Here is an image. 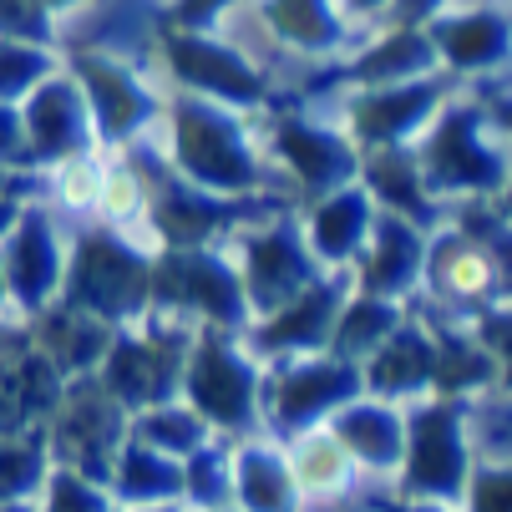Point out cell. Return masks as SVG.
<instances>
[{
	"label": "cell",
	"instance_id": "6da1fadb",
	"mask_svg": "<svg viewBox=\"0 0 512 512\" xmlns=\"http://www.w3.org/2000/svg\"><path fill=\"white\" fill-rule=\"evenodd\" d=\"M163 117H168V173L224 198L269 193V158L254 137V112H234L224 102L173 92Z\"/></svg>",
	"mask_w": 512,
	"mask_h": 512
},
{
	"label": "cell",
	"instance_id": "7a4b0ae2",
	"mask_svg": "<svg viewBox=\"0 0 512 512\" xmlns=\"http://www.w3.org/2000/svg\"><path fill=\"white\" fill-rule=\"evenodd\" d=\"M416 163L436 203H472L497 198L512 178V142L497 132L487 102L447 97L431 127L416 137Z\"/></svg>",
	"mask_w": 512,
	"mask_h": 512
},
{
	"label": "cell",
	"instance_id": "3957f363",
	"mask_svg": "<svg viewBox=\"0 0 512 512\" xmlns=\"http://www.w3.org/2000/svg\"><path fill=\"white\" fill-rule=\"evenodd\" d=\"M61 300L97 315L102 325L122 330L153 315V254L117 234L112 224L87 229L66 249V284Z\"/></svg>",
	"mask_w": 512,
	"mask_h": 512
},
{
	"label": "cell",
	"instance_id": "277c9868",
	"mask_svg": "<svg viewBox=\"0 0 512 512\" xmlns=\"http://www.w3.org/2000/svg\"><path fill=\"white\" fill-rule=\"evenodd\" d=\"M259 391H264V360L244 345L239 330H193L178 396L208 421L213 436L239 442V436L264 431Z\"/></svg>",
	"mask_w": 512,
	"mask_h": 512
},
{
	"label": "cell",
	"instance_id": "5b68a950",
	"mask_svg": "<svg viewBox=\"0 0 512 512\" xmlns=\"http://www.w3.org/2000/svg\"><path fill=\"white\" fill-rule=\"evenodd\" d=\"M153 315L188 330H239V335L254 320L239 264L218 244L153 254Z\"/></svg>",
	"mask_w": 512,
	"mask_h": 512
},
{
	"label": "cell",
	"instance_id": "8992f818",
	"mask_svg": "<svg viewBox=\"0 0 512 512\" xmlns=\"http://www.w3.org/2000/svg\"><path fill=\"white\" fill-rule=\"evenodd\" d=\"M360 365L315 350V355H289L264 365V391H259V421L264 436L289 442L300 431L325 426L350 396H360Z\"/></svg>",
	"mask_w": 512,
	"mask_h": 512
},
{
	"label": "cell",
	"instance_id": "52a82bcc",
	"mask_svg": "<svg viewBox=\"0 0 512 512\" xmlns=\"http://www.w3.org/2000/svg\"><path fill=\"white\" fill-rule=\"evenodd\" d=\"M188 340L193 330L188 325H173V320H137V325H122L97 365V381L107 386V396L132 416L142 406H158V401H173L178 386H183V360H188Z\"/></svg>",
	"mask_w": 512,
	"mask_h": 512
},
{
	"label": "cell",
	"instance_id": "ba28073f",
	"mask_svg": "<svg viewBox=\"0 0 512 512\" xmlns=\"http://www.w3.org/2000/svg\"><path fill=\"white\" fill-rule=\"evenodd\" d=\"M472 477V442H467V411L447 396H421L406 406V457L396 467L401 497L431 502H462Z\"/></svg>",
	"mask_w": 512,
	"mask_h": 512
},
{
	"label": "cell",
	"instance_id": "9c48e42d",
	"mask_svg": "<svg viewBox=\"0 0 512 512\" xmlns=\"http://www.w3.org/2000/svg\"><path fill=\"white\" fill-rule=\"evenodd\" d=\"M158 51H163V66L178 92H193V97H208V102H224L234 112H259L269 102V77L264 66L224 41L213 31H183V26H158Z\"/></svg>",
	"mask_w": 512,
	"mask_h": 512
},
{
	"label": "cell",
	"instance_id": "30bf717a",
	"mask_svg": "<svg viewBox=\"0 0 512 512\" xmlns=\"http://www.w3.org/2000/svg\"><path fill=\"white\" fill-rule=\"evenodd\" d=\"M259 148H264L269 168H279L284 183L295 188L305 203L360 178V148L350 142V132L345 127H325V122H315L305 112H274L264 122Z\"/></svg>",
	"mask_w": 512,
	"mask_h": 512
},
{
	"label": "cell",
	"instance_id": "8fae6325",
	"mask_svg": "<svg viewBox=\"0 0 512 512\" xmlns=\"http://www.w3.org/2000/svg\"><path fill=\"white\" fill-rule=\"evenodd\" d=\"M41 431H46L56 467H77V472L107 482V472L127 442V411L107 396V386L97 376H77V381H66V391L51 406V416L41 421Z\"/></svg>",
	"mask_w": 512,
	"mask_h": 512
},
{
	"label": "cell",
	"instance_id": "7c38bea8",
	"mask_svg": "<svg viewBox=\"0 0 512 512\" xmlns=\"http://www.w3.org/2000/svg\"><path fill=\"white\" fill-rule=\"evenodd\" d=\"M234 264L244 279V295L254 315H269L274 305H284L289 295H300L310 279H320V259L305 244L300 218H249V224L234 229Z\"/></svg>",
	"mask_w": 512,
	"mask_h": 512
},
{
	"label": "cell",
	"instance_id": "4fadbf2b",
	"mask_svg": "<svg viewBox=\"0 0 512 512\" xmlns=\"http://www.w3.org/2000/svg\"><path fill=\"white\" fill-rule=\"evenodd\" d=\"M66 71L77 77V87L87 97L97 148H132L163 117V92L132 61H117L107 51H77L66 61Z\"/></svg>",
	"mask_w": 512,
	"mask_h": 512
},
{
	"label": "cell",
	"instance_id": "5bb4252c",
	"mask_svg": "<svg viewBox=\"0 0 512 512\" xmlns=\"http://www.w3.org/2000/svg\"><path fill=\"white\" fill-rule=\"evenodd\" d=\"M457 77L431 71V77L411 82H381V87H355L345 97V132L360 153L371 148H416V137L431 127V117L442 112L452 97Z\"/></svg>",
	"mask_w": 512,
	"mask_h": 512
},
{
	"label": "cell",
	"instance_id": "9a60e30c",
	"mask_svg": "<svg viewBox=\"0 0 512 512\" xmlns=\"http://www.w3.org/2000/svg\"><path fill=\"white\" fill-rule=\"evenodd\" d=\"M355 289L350 269H325L320 279H310L300 295H289L284 305H274L269 315H254L244 330V345L269 365V360H289V355H315L330 350V330L335 315L345 305V295Z\"/></svg>",
	"mask_w": 512,
	"mask_h": 512
},
{
	"label": "cell",
	"instance_id": "2e32d148",
	"mask_svg": "<svg viewBox=\"0 0 512 512\" xmlns=\"http://www.w3.org/2000/svg\"><path fill=\"white\" fill-rule=\"evenodd\" d=\"M66 239L56 229V218L31 198L21 208V218L11 224V234L0 239V264H6V289H11V305L21 320H31L36 310L61 300V284H66Z\"/></svg>",
	"mask_w": 512,
	"mask_h": 512
},
{
	"label": "cell",
	"instance_id": "e0dca14e",
	"mask_svg": "<svg viewBox=\"0 0 512 512\" xmlns=\"http://www.w3.org/2000/svg\"><path fill=\"white\" fill-rule=\"evenodd\" d=\"M254 203L259 198L203 193V188L183 183L178 173H168L163 183H153L148 224L158 229L163 249H203V244H218V239H234V229L254 218Z\"/></svg>",
	"mask_w": 512,
	"mask_h": 512
},
{
	"label": "cell",
	"instance_id": "ac0fdd59",
	"mask_svg": "<svg viewBox=\"0 0 512 512\" xmlns=\"http://www.w3.org/2000/svg\"><path fill=\"white\" fill-rule=\"evenodd\" d=\"M26 117V137H31V158L36 168H61V163H77L97 153V127L87 112V97L77 87V77L61 66L51 77L21 102Z\"/></svg>",
	"mask_w": 512,
	"mask_h": 512
},
{
	"label": "cell",
	"instance_id": "d6986e66",
	"mask_svg": "<svg viewBox=\"0 0 512 512\" xmlns=\"http://www.w3.org/2000/svg\"><path fill=\"white\" fill-rule=\"evenodd\" d=\"M436 61L447 77L472 82V77H497L502 66H512V16L492 11V6H462V11H442L436 21H426Z\"/></svg>",
	"mask_w": 512,
	"mask_h": 512
},
{
	"label": "cell",
	"instance_id": "ffe728a7",
	"mask_svg": "<svg viewBox=\"0 0 512 512\" xmlns=\"http://www.w3.org/2000/svg\"><path fill=\"white\" fill-rule=\"evenodd\" d=\"M421 284L431 289V300L442 310H452V315H477V310L502 300V284H497L492 259L462 229H431Z\"/></svg>",
	"mask_w": 512,
	"mask_h": 512
},
{
	"label": "cell",
	"instance_id": "44dd1931",
	"mask_svg": "<svg viewBox=\"0 0 512 512\" xmlns=\"http://www.w3.org/2000/svg\"><path fill=\"white\" fill-rule=\"evenodd\" d=\"M431 381H436V330H431V320H401L360 360L365 396H381V401H396V406L431 396Z\"/></svg>",
	"mask_w": 512,
	"mask_h": 512
},
{
	"label": "cell",
	"instance_id": "7402d4cb",
	"mask_svg": "<svg viewBox=\"0 0 512 512\" xmlns=\"http://www.w3.org/2000/svg\"><path fill=\"white\" fill-rule=\"evenodd\" d=\"M325 431L340 442V452L355 462V472H376V477H396L401 457H406V406L381 401V396H350Z\"/></svg>",
	"mask_w": 512,
	"mask_h": 512
},
{
	"label": "cell",
	"instance_id": "603a6c76",
	"mask_svg": "<svg viewBox=\"0 0 512 512\" xmlns=\"http://www.w3.org/2000/svg\"><path fill=\"white\" fill-rule=\"evenodd\" d=\"M426 239H431V229L411 224L401 213H381L371 239L360 249V259L350 264L355 289L386 295V300H406L421 284V269H426Z\"/></svg>",
	"mask_w": 512,
	"mask_h": 512
},
{
	"label": "cell",
	"instance_id": "cb8c5ba5",
	"mask_svg": "<svg viewBox=\"0 0 512 512\" xmlns=\"http://www.w3.org/2000/svg\"><path fill=\"white\" fill-rule=\"evenodd\" d=\"M376 218H381L376 198L365 193V183L355 178V183H345V188H335V193L310 198L300 229H305V244H310V254L320 259V269H350V264L360 259L365 239H371Z\"/></svg>",
	"mask_w": 512,
	"mask_h": 512
},
{
	"label": "cell",
	"instance_id": "d4e9b609",
	"mask_svg": "<svg viewBox=\"0 0 512 512\" xmlns=\"http://www.w3.org/2000/svg\"><path fill=\"white\" fill-rule=\"evenodd\" d=\"M229 472H234V507L239 512H300L305 492L295 482V467L284 457V442L254 431L229 442Z\"/></svg>",
	"mask_w": 512,
	"mask_h": 512
},
{
	"label": "cell",
	"instance_id": "484cf974",
	"mask_svg": "<svg viewBox=\"0 0 512 512\" xmlns=\"http://www.w3.org/2000/svg\"><path fill=\"white\" fill-rule=\"evenodd\" d=\"M26 335L51 360V371L61 381H77V376H97V365H102V355H107L117 330L102 325L97 315L77 310V305L56 300V305H46V310H36L26 320Z\"/></svg>",
	"mask_w": 512,
	"mask_h": 512
},
{
	"label": "cell",
	"instance_id": "4316f807",
	"mask_svg": "<svg viewBox=\"0 0 512 512\" xmlns=\"http://www.w3.org/2000/svg\"><path fill=\"white\" fill-rule=\"evenodd\" d=\"M431 71H442L436 46H431V31L426 26H406V21H386L345 61V82L350 87H381V82L431 77Z\"/></svg>",
	"mask_w": 512,
	"mask_h": 512
},
{
	"label": "cell",
	"instance_id": "83f0119b",
	"mask_svg": "<svg viewBox=\"0 0 512 512\" xmlns=\"http://www.w3.org/2000/svg\"><path fill=\"white\" fill-rule=\"evenodd\" d=\"M360 183L376 198L381 213H401L421 229L442 224V203H436V193L421 178L416 148H371V153H360Z\"/></svg>",
	"mask_w": 512,
	"mask_h": 512
},
{
	"label": "cell",
	"instance_id": "f1b7e54d",
	"mask_svg": "<svg viewBox=\"0 0 512 512\" xmlns=\"http://www.w3.org/2000/svg\"><path fill=\"white\" fill-rule=\"evenodd\" d=\"M254 11L279 46L300 56H330L350 41V21L340 11V0H254Z\"/></svg>",
	"mask_w": 512,
	"mask_h": 512
},
{
	"label": "cell",
	"instance_id": "f546056e",
	"mask_svg": "<svg viewBox=\"0 0 512 512\" xmlns=\"http://www.w3.org/2000/svg\"><path fill=\"white\" fill-rule=\"evenodd\" d=\"M107 487L122 507H158V502H183V462L168 452H153L142 442H122Z\"/></svg>",
	"mask_w": 512,
	"mask_h": 512
},
{
	"label": "cell",
	"instance_id": "4dcf8cb0",
	"mask_svg": "<svg viewBox=\"0 0 512 512\" xmlns=\"http://www.w3.org/2000/svg\"><path fill=\"white\" fill-rule=\"evenodd\" d=\"M406 320L401 300H386V295H365V289H350L340 315H335V330H330V355L360 365L371 355L396 325Z\"/></svg>",
	"mask_w": 512,
	"mask_h": 512
},
{
	"label": "cell",
	"instance_id": "1f68e13d",
	"mask_svg": "<svg viewBox=\"0 0 512 512\" xmlns=\"http://www.w3.org/2000/svg\"><path fill=\"white\" fill-rule=\"evenodd\" d=\"M127 436L132 442H142V447H153V452H168V457H193L203 442H213V431H208V421L183 401V396H173V401H158V406H142V411H132L127 416Z\"/></svg>",
	"mask_w": 512,
	"mask_h": 512
},
{
	"label": "cell",
	"instance_id": "d6a6232c",
	"mask_svg": "<svg viewBox=\"0 0 512 512\" xmlns=\"http://www.w3.org/2000/svg\"><path fill=\"white\" fill-rule=\"evenodd\" d=\"M284 457H289V467H295V482H300L305 497H335V492H345L350 477H355V462L340 452V442H335L325 426L289 436Z\"/></svg>",
	"mask_w": 512,
	"mask_h": 512
},
{
	"label": "cell",
	"instance_id": "836d02e7",
	"mask_svg": "<svg viewBox=\"0 0 512 512\" xmlns=\"http://www.w3.org/2000/svg\"><path fill=\"white\" fill-rule=\"evenodd\" d=\"M51 447L46 431H0V502H36L51 477Z\"/></svg>",
	"mask_w": 512,
	"mask_h": 512
},
{
	"label": "cell",
	"instance_id": "e575fe53",
	"mask_svg": "<svg viewBox=\"0 0 512 512\" xmlns=\"http://www.w3.org/2000/svg\"><path fill=\"white\" fill-rule=\"evenodd\" d=\"M183 507L188 512H218L234 507V472H229V442L213 436L193 457H183Z\"/></svg>",
	"mask_w": 512,
	"mask_h": 512
},
{
	"label": "cell",
	"instance_id": "d590c367",
	"mask_svg": "<svg viewBox=\"0 0 512 512\" xmlns=\"http://www.w3.org/2000/svg\"><path fill=\"white\" fill-rule=\"evenodd\" d=\"M51 71H61V56L51 46L0 36V102H26Z\"/></svg>",
	"mask_w": 512,
	"mask_h": 512
},
{
	"label": "cell",
	"instance_id": "8d00e7d4",
	"mask_svg": "<svg viewBox=\"0 0 512 512\" xmlns=\"http://www.w3.org/2000/svg\"><path fill=\"white\" fill-rule=\"evenodd\" d=\"M148 198H153V183L142 178L137 163H102V183H97V203L107 213V224L127 229V224H142L148 218Z\"/></svg>",
	"mask_w": 512,
	"mask_h": 512
},
{
	"label": "cell",
	"instance_id": "74e56055",
	"mask_svg": "<svg viewBox=\"0 0 512 512\" xmlns=\"http://www.w3.org/2000/svg\"><path fill=\"white\" fill-rule=\"evenodd\" d=\"M36 507L41 512H122V502L112 497V487L102 477L77 472V467H51Z\"/></svg>",
	"mask_w": 512,
	"mask_h": 512
},
{
	"label": "cell",
	"instance_id": "f35d334b",
	"mask_svg": "<svg viewBox=\"0 0 512 512\" xmlns=\"http://www.w3.org/2000/svg\"><path fill=\"white\" fill-rule=\"evenodd\" d=\"M472 335L487 345L492 365H497V386L512 391V300H497L487 310L472 315Z\"/></svg>",
	"mask_w": 512,
	"mask_h": 512
},
{
	"label": "cell",
	"instance_id": "ab89813d",
	"mask_svg": "<svg viewBox=\"0 0 512 512\" xmlns=\"http://www.w3.org/2000/svg\"><path fill=\"white\" fill-rule=\"evenodd\" d=\"M467 512H512V462H492V467H472L467 492H462Z\"/></svg>",
	"mask_w": 512,
	"mask_h": 512
},
{
	"label": "cell",
	"instance_id": "60d3db41",
	"mask_svg": "<svg viewBox=\"0 0 512 512\" xmlns=\"http://www.w3.org/2000/svg\"><path fill=\"white\" fill-rule=\"evenodd\" d=\"M51 11L41 0H0V36L6 41H41L51 46Z\"/></svg>",
	"mask_w": 512,
	"mask_h": 512
},
{
	"label": "cell",
	"instance_id": "b9f144b4",
	"mask_svg": "<svg viewBox=\"0 0 512 512\" xmlns=\"http://www.w3.org/2000/svg\"><path fill=\"white\" fill-rule=\"evenodd\" d=\"M0 168H6V173H41L36 158H31L21 102H0Z\"/></svg>",
	"mask_w": 512,
	"mask_h": 512
},
{
	"label": "cell",
	"instance_id": "7bdbcfd3",
	"mask_svg": "<svg viewBox=\"0 0 512 512\" xmlns=\"http://www.w3.org/2000/svg\"><path fill=\"white\" fill-rule=\"evenodd\" d=\"M234 6H244V0H173V6L163 11V26H183V31H213V26L224 21Z\"/></svg>",
	"mask_w": 512,
	"mask_h": 512
},
{
	"label": "cell",
	"instance_id": "ee69618b",
	"mask_svg": "<svg viewBox=\"0 0 512 512\" xmlns=\"http://www.w3.org/2000/svg\"><path fill=\"white\" fill-rule=\"evenodd\" d=\"M447 11V0H391V16L386 21H406V26H426Z\"/></svg>",
	"mask_w": 512,
	"mask_h": 512
},
{
	"label": "cell",
	"instance_id": "f6af8a7d",
	"mask_svg": "<svg viewBox=\"0 0 512 512\" xmlns=\"http://www.w3.org/2000/svg\"><path fill=\"white\" fill-rule=\"evenodd\" d=\"M345 21H386L391 16V0H340Z\"/></svg>",
	"mask_w": 512,
	"mask_h": 512
},
{
	"label": "cell",
	"instance_id": "bcb514c9",
	"mask_svg": "<svg viewBox=\"0 0 512 512\" xmlns=\"http://www.w3.org/2000/svg\"><path fill=\"white\" fill-rule=\"evenodd\" d=\"M487 112H492V122H497V132L512 142V92H502V97H492L487 102Z\"/></svg>",
	"mask_w": 512,
	"mask_h": 512
},
{
	"label": "cell",
	"instance_id": "7dc6e473",
	"mask_svg": "<svg viewBox=\"0 0 512 512\" xmlns=\"http://www.w3.org/2000/svg\"><path fill=\"white\" fill-rule=\"evenodd\" d=\"M21 208H26V198H16V193H0V239L11 234V224L21 218Z\"/></svg>",
	"mask_w": 512,
	"mask_h": 512
},
{
	"label": "cell",
	"instance_id": "c3c4849f",
	"mask_svg": "<svg viewBox=\"0 0 512 512\" xmlns=\"http://www.w3.org/2000/svg\"><path fill=\"white\" fill-rule=\"evenodd\" d=\"M391 512H457V502H431V497H406Z\"/></svg>",
	"mask_w": 512,
	"mask_h": 512
},
{
	"label": "cell",
	"instance_id": "681fc988",
	"mask_svg": "<svg viewBox=\"0 0 512 512\" xmlns=\"http://www.w3.org/2000/svg\"><path fill=\"white\" fill-rule=\"evenodd\" d=\"M36 173H6V168H0V193H16V198H26L31 203V193H26V183H31Z\"/></svg>",
	"mask_w": 512,
	"mask_h": 512
},
{
	"label": "cell",
	"instance_id": "f907efd6",
	"mask_svg": "<svg viewBox=\"0 0 512 512\" xmlns=\"http://www.w3.org/2000/svg\"><path fill=\"white\" fill-rule=\"evenodd\" d=\"M41 6H46L51 21H56V16H71V11H82V6H97V0H41Z\"/></svg>",
	"mask_w": 512,
	"mask_h": 512
},
{
	"label": "cell",
	"instance_id": "816d5d0a",
	"mask_svg": "<svg viewBox=\"0 0 512 512\" xmlns=\"http://www.w3.org/2000/svg\"><path fill=\"white\" fill-rule=\"evenodd\" d=\"M122 512H188L183 502H158V507H122Z\"/></svg>",
	"mask_w": 512,
	"mask_h": 512
},
{
	"label": "cell",
	"instance_id": "f5cc1de1",
	"mask_svg": "<svg viewBox=\"0 0 512 512\" xmlns=\"http://www.w3.org/2000/svg\"><path fill=\"white\" fill-rule=\"evenodd\" d=\"M0 512H41L36 502H0Z\"/></svg>",
	"mask_w": 512,
	"mask_h": 512
},
{
	"label": "cell",
	"instance_id": "db71d44e",
	"mask_svg": "<svg viewBox=\"0 0 512 512\" xmlns=\"http://www.w3.org/2000/svg\"><path fill=\"white\" fill-rule=\"evenodd\" d=\"M11 305V289H6V264H0V310Z\"/></svg>",
	"mask_w": 512,
	"mask_h": 512
},
{
	"label": "cell",
	"instance_id": "11a10c76",
	"mask_svg": "<svg viewBox=\"0 0 512 512\" xmlns=\"http://www.w3.org/2000/svg\"><path fill=\"white\" fill-rule=\"evenodd\" d=\"M497 203H502V208H507V213H512V178H507V188H502V193H497Z\"/></svg>",
	"mask_w": 512,
	"mask_h": 512
},
{
	"label": "cell",
	"instance_id": "9f6ffc18",
	"mask_svg": "<svg viewBox=\"0 0 512 512\" xmlns=\"http://www.w3.org/2000/svg\"><path fill=\"white\" fill-rule=\"evenodd\" d=\"M218 512H239V507H218Z\"/></svg>",
	"mask_w": 512,
	"mask_h": 512
},
{
	"label": "cell",
	"instance_id": "6f0895ef",
	"mask_svg": "<svg viewBox=\"0 0 512 512\" xmlns=\"http://www.w3.org/2000/svg\"><path fill=\"white\" fill-rule=\"evenodd\" d=\"M0 330H6V320H0Z\"/></svg>",
	"mask_w": 512,
	"mask_h": 512
}]
</instances>
